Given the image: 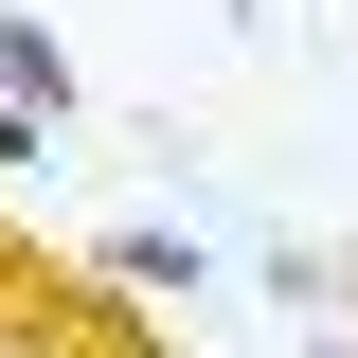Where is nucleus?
Listing matches in <instances>:
<instances>
[{"instance_id": "nucleus-2", "label": "nucleus", "mask_w": 358, "mask_h": 358, "mask_svg": "<svg viewBox=\"0 0 358 358\" xmlns=\"http://www.w3.org/2000/svg\"><path fill=\"white\" fill-rule=\"evenodd\" d=\"M0 108H36V126H72V108H90V72H72V36H54L36 0H0Z\"/></svg>"}, {"instance_id": "nucleus-3", "label": "nucleus", "mask_w": 358, "mask_h": 358, "mask_svg": "<svg viewBox=\"0 0 358 358\" xmlns=\"http://www.w3.org/2000/svg\"><path fill=\"white\" fill-rule=\"evenodd\" d=\"M0 179H54V126H36V108H0Z\"/></svg>"}, {"instance_id": "nucleus-4", "label": "nucleus", "mask_w": 358, "mask_h": 358, "mask_svg": "<svg viewBox=\"0 0 358 358\" xmlns=\"http://www.w3.org/2000/svg\"><path fill=\"white\" fill-rule=\"evenodd\" d=\"M322 268H341V287H358V233H341V251H322Z\"/></svg>"}, {"instance_id": "nucleus-1", "label": "nucleus", "mask_w": 358, "mask_h": 358, "mask_svg": "<svg viewBox=\"0 0 358 358\" xmlns=\"http://www.w3.org/2000/svg\"><path fill=\"white\" fill-rule=\"evenodd\" d=\"M90 287L108 305H197L215 287V233L197 215H126V233H90Z\"/></svg>"}]
</instances>
